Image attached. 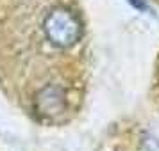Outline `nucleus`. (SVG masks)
I'll use <instances>...</instances> for the list:
<instances>
[{
    "label": "nucleus",
    "mask_w": 159,
    "mask_h": 151,
    "mask_svg": "<svg viewBox=\"0 0 159 151\" xmlns=\"http://www.w3.org/2000/svg\"><path fill=\"white\" fill-rule=\"evenodd\" d=\"M45 41L56 50H68L82 41L84 27L77 13L65 4H52L41 16Z\"/></svg>",
    "instance_id": "nucleus-1"
},
{
    "label": "nucleus",
    "mask_w": 159,
    "mask_h": 151,
    "mask_svg": "<svg viewBox=\"0 0 159 151\" xmlns=\"http://www.w3.org/2000/svg\"><path fill=\"white\" fill-rule=\"evenodd\" d=\"M129 2H130V6H132V7L139 9V11H147V9H148L147 0H129Z\"/></svg>",
    "instance_id": "nucleus-2"
}]
</instances>
